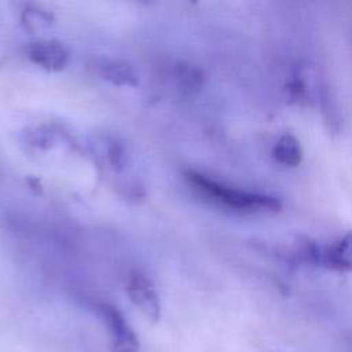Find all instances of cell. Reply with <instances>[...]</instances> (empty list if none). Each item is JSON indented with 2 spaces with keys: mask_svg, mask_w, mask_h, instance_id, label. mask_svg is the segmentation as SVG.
<instances>
[{
  "mask_svg": "<svg viewBox=\"0 0 352 352\" xmlns=\"http://www.w3.org/2000/svg\"><path fill=\"white\" fill-rule=\"evenodd\" d=\"M186 179L206 199L232 212L261 214L275 213L282 208V201L272 194L239 188L198 170H187Z\"/></svg>",
  "mask_w": 352,
  "mask_h": 352,
  "instance_id": "obj_1",
  "label": "cell"
},
{
  "mask_svg": "<svg viewBox=\"0 0 352 352\" xmlns=\"http://www.w3.org/2000/svg\"><path fill=\"white\" fill-rule=\"evenodd\" d=\"M99 312L107 323L110 338H111V352H138L139 340L122 312L111 304H100Z\"/></svg>",
  "mask_w": 352,
  "mask_h": 352,
  "instance_id": "obj_2",
  "label": "cell"
},
{
  "mask_svg": "<svg viewBox=\"0 0 352 352\" xmlns=\"http://www.w3.org/2000/svg\"><path fill=\"white\" fill-rule=\"evenodd\" d=\"M126 294L132 304L151 322L161 316V302L153 283L142 274L135 272L128 276Z\"/></svg>",
  "mask_w": 352,
  "mask_h": 352,
  "instance_id": "obj_3",
  "label": "cell"
},
{
  "mask_svg": "<svg viewBox=\"0 0 352 352\" xmlns=\"http://www.w3.org/2000/svg\"><path fill=\"white\" fill-rule=\"evenodd\" d=\"M318 268L337 272H352V231L322 245L319 249Z\"/></svg>",
  "mask_w": 352,
  "mask_h": 352,
  "instance_id": "obj_4",
  "label": "cell"
},
{
  "mask_svg": "<svg viewBox=\"0 0 352 352\" xmlns=\"http://www.w3.org/2000/svg\"><path fill=\"white\" fill-rule=\"evenodd\" d=\"M28 56L33 63L50 72H59L69 62L67 48L54 40L32 43L28 48Z\"/></svg>",
  "mask_w": 352,
  "mask_h": 352,
  "instance_id": "obj_5",
  "label": "cell"
},
{
  "mask_svg": "<svg viewBox=\"0 0 352 352\" xmlns=\"http://www.w3.org/2000/svg\"><path fill=\"white\" fill-rule=\"evenodd\" d=\"M271 157L282 166H298L302 161V148L298 139L289 132L282 133L271 147Z\"/></svg>",
  "mask_w": 352,
  "mask_h": 352,
  "instance_id": "obj_6",
  "label": "cell"
},
{
  "mask_svg": "<svg viewBox=\"0 0 352 352\" xmlns=\"http://www.w3.org/2000/svg\"><path fill=\"white\" fill-rule=\"evenodd\" d=\"M100 74L104 80L118 87L139 85V73L133 65L121 59H109L100 65Z\"/></svg>",
  "mask_w": 352,
  "mask_h": 352,
  "instance_id": "obj_7",
  "label": "cell"
},
{
  "mask_svg": "<svg viewBox=\"0 0 352 352\" xmlns=\"http://www.w3.org/2000/svg\"><path fill=\"white\" fill-rule=\"evenodd\" d=\"M100 143H102V150L104 153L107 164L116 172L122 170L129 161V154H128L125 144L114 138L103 139Z\"/></svg>",
  "mask_w": 352,
  "mask_h": 352,
  "instance_id": "obj_8",
  "label": "cell"
},
{
  "mask_svg": "<svg viewBox=\"0 0 352 352\" xmlns=\"http://www.w3.org/2000/svg\"><path fill=\"white\" fill-rule=\"evenodd\" d=\"M22 21L30 29H43L51 25L52 16L38 8H26L22 14Z\"/></svg>",
  "mask_w": 352,
  "mask_h": 352,
  "instance_id": "obj_9",
  "label": "cell"
},
{
  "mask_svg": "<svg viewBox=\"0 0 352 352\" xmlns=\"http://www.w3.org/2000/svg\"><path fill=\"white\" fill-rule=\"evenodd\" d=\"M177 78L187 89L198 88L202 82L201 72L191 65H180L177 67Z\"/></svg>",
  "mask_w": 352,
  "mask_h": 352,
  "instance_id": "obj_10",
  "label": "cell"
}]
</instances>
